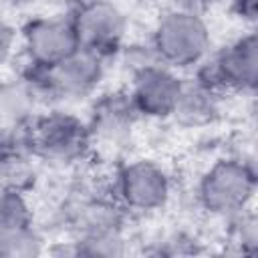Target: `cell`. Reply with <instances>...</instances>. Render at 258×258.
I'll return each instance as SVG.
<instances>
[{
  "mask_svg": "<svg viewBox=\"0 0 258 258\" xmlns=\"http://www.w3.org/2000/svg\"><path fill=\"white\" fill-rule=\"evenodd\" d=\"M129 214L109 196H81L69 206V232L77 256L115 258L129 252Z\"/></svg>",
  "mask_w": 258,
  "mask_h": 258,
  "instance_id": "cell-1",
  "label": "cell"
},
{
  "mask_svg": "<svg viewBox=\"0 0 258 258\" xmlns=\"http://www.w3.org/2000/svg\"><path fill=\"white\" fill-rule=\"evenodd\" d=\"M212 28L196 8L171 6L153 22L149 52L175 71H187L198 69L212 54Z\"/></svg>",
  "mask_w": 258,
  "mask_h": 258,
  "instance_id": "cell-2",
  "label": "cell"
},
{
  "mask_svg": "<svg viewBox=\"0 0 258 258\" xmlns=\"http://www.w3.org/2000/svg\"><path fill=\"white\" fill-rule=\"evenodd\" d=\"M256 196V167L252 157H218L200 175L196 185L198 206L212 218L228 220L252 208Z\"/></svg>",
  "mask_w": 258,
  "mask_h": 258,
  "instance_id": "cell-3",
  "label": "cell"
},
{
  "mask_svg": "<svg viewBox=\"0 0 258 258\" xmlns=\"http://www.w3.org/2000/svg\"><path fill=\"white\" fill-rule=\"evenodd\" d=\"M28 141L34 159L54 169L79 165L93 151L89 123L62 109L38 113L28 125Z\"/></svg>",
  "mask_w": 258,
  "mask_h": 258,
  "instance_id": "cell-4",
  "label": "cell"
},
{
  "mask_svg": "<svg viewBox=\"0 0 258 258\" xmlns=\"http://www.w3.org/2000/svg\"><path fill=\"white\" fill-rule=\"evenodd\" d=\"M111 196L129 216H151L167 208L173 179L167 167L151 157H133L119 163Z\"/></svg>",
  "mask_w": 258,
  "mask_h": 258,
  "instance_id": "cell-5",
  "label": "cell"
},
{
  "mask_svg": "<svg viewBox=\"0 0 258 258\" xmlns=\"http://www.w3.org/2000/svg\"><path fill=\"white\" fill-rule=\"evenodd\" d=\"M107 73V58L79 48L60 62L44 71H24L36 85L44 101L79 103L91 97L103 83Z\"/></svg>",
  "mask_w": 258,
  "mask_h": 258,
  "instance_id": "cell-6",
  "label": "cell"
},
{
  "mask_svg": "<svg viewBox=\"0 0 258 258\" xmlns=\"http://www.w3.org/2000/svg\"><path fill=\"white\" fill-rule=\"evenodd\" d=\"M69 16L81 48L107 60L123 50L129 36V14L117 0H81Z\"/></svg>",
  "mask_w": 258,
  "mask_h": 258,
  "instance_id": "cell-7",
  "label": "cell"
},
{
  "mask_svg": "<svg viewBox=\"0 0 258 258\" xmlns=\"http://www.w3.org/2000/svg\"><path fill=\"white\" fill-rule=\"evenodd\" d=\"M222 93H254L258 85V36L248 30L210 54L196 73Z\"/></svg>",
  "mask_w": 258,
  "mask_h": 258,
  "instance_id": "cell-8",
  "label": "cell"
},
{
  "mask_svg": "<svg viewBox=\"0 0 258 258\" xmlns=\"http://www.w3.org/2000/svg\"><path fill=\"white\" fill-rule=\"evenodd\" d=\"M185 79L179 71L155 60H141L133 67L129 87L125 91L133 111L141 119L167 121L177 105Z\"/></svg>",
  "mask_w": 258,
  "mask_h": 258,
  "instance_id": "cell-9",
  "label": "cell"
},
{
  "mask_svg": "<svg viewBox=\"0 0 258 258\" xmlns=\"http://www.w3.org/2000/svg\"><path fill=\"white\" fill-rule=\"evenodd\" d=\"M18 46L26 71H44L81 48L69 14L28 18L18 30Z\"/></svg>",
  "mask_w": 258,
  "mask_h": 258,
  "instance_id": "cell-10",
  "label": "cell"
},
{
  "mask_svg": "<svg viewBox=\"0 0 258 258\" xmlns=\"http://www.w3.org/2000/svg\"><path fill=\"white\" fill-rule=\"evenodd\" d=\"M137 119V113L133 111L127 95H113L99 103L95 109V115L89 123L93 149L97 145L117 149L121 147L129 137L133 123Z\"/></svg>",
  "mask_w": 258,
  "mask_h": 258,
  "instance_id": "cell-11",
  "label": "cell"
},
{
  "mask_svg": "<svg viewBox=\"0 0 258 258\" xmlns=\"http://www.w3.org/2000/svg\"><path fill=\"white\" fill-rule=\"evenodd\" d=\"M222 97L224 93L208 85L202 79H191L183 83L177 105L171 113V119L187 129L208 127L216 123L222 115Z\"/></svg>",
  "mask_w": 258,
  "mask_h": 258,
  "instance_id": "cell-12",
  "label": "cell"
},
{
  "mask_svg": "<svg viewBox=\"0 0 258 258\" xmlns=\"http://www.w3.org/2000/svg\"><path fill=\"white\" fill-rule=\"evenodd\" d=\"M44 99L30 77L0 81V127H26L40 111Z\"/></svg>",
  "mask_w": 258,
  "mask_h": 258,
  "instance_id": "cell-13",
  "label": "cell"
},
{
  "mask_svg": "<svg viewBox=\"0 0 258 258\" xmlns=\"http://www.w3.org/2000/svg\"><path fill=\"white\" fill-rule=\"evenodd\" d=\"M36 224L34 206L24 189H0V236Z\"/></svg>",
  "mask_w": 258,
  "mask_h": 258,
  "instance_id": "cell-14",
  "label": "cell"
},
{
  "mask_svg": "<svg viewBox=\"0 0 258 258\" xmlns=\"http://www.w3.org/2000/svg\"><path fill=\"white\" fill-rule=\"evenodd\" d=\"M46 238L36 224L12 230L0 236V256L4 258H32L46 254Z\"/></svg>",
  "mask_w": 258,
  "mask_h": 258,
  "instance_id": "cell-15",
  "label": "cell"
},
{
  "mask_svg": "<svg viewBox=\"0 0 258 258\" xmlns=\"http://www.w3.org/2000/svg\"><path fill=\"white\" fill-rule=\"evenodd\" d=\"M228 222V238L230 244L238 248L242 254H256L258 252V218L252 208L242 210L240 214L226 220Z\"/></svg>",
  "mask_w": 258,
  "mask_h": 258,
  "instance_id": "cell-16",
  "label": "cell"
},
{
  "mask_svg": "<svg viewBox=\"0 0 258 258\" xmlns=\"http://www.w3.org/2000/svg\"><path fill=\"white\" fill-rule=\"evenodd\" d=\"M16 42H18V32H16V28L0 14V62L6 60V58L12 54Z\"/></svg>",
  "mask_w": 258,
  "mask_h": 258,
  "instance_id": "cell-17",
  "label": "cell"
},
{
  "mask_svg": "<svg viewBox=\"0 0 258 258\" xmlns=\"http://www.w3.org/2000/svg\"><path fill=\"white\" fill-rule=\"evenodd\" d=\"M10 4H30V2H36V0H6Z\"/></svg>",
  "mask_w": 258,
  "mask_h": 258,
  "instance_id": "cell-18",
  "label": "cell"
}]
</instances>
